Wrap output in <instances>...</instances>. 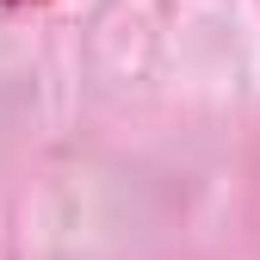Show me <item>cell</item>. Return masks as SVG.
<instances>
[{"label": "cell", "instance_id": "6da1fadb", "mask_svg": "<svg viewBox=\"0 0 260 260\" xmlns=\"http://www.w3.org/2000/svg\"><path fill=\"white\" fill-rule=\"evenodd\" d=\"M7 7H50V0H7Z\"/></svg>", "mask_w": 260, "mask_h": 260}]
</instances>
